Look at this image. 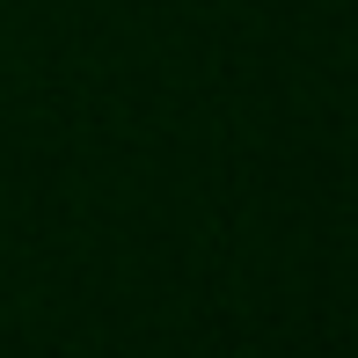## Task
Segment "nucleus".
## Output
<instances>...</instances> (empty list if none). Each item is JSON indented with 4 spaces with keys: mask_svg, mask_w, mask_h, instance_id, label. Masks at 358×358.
I'll return each mask as SVG.
<instances>
[]
</instances>
